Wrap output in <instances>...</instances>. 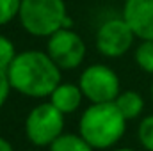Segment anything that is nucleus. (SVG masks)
I'll return each instance as SVG.
<instances>
[{
    "instance_id": "16",
    "label": "nucleus",
    "mask_w": 153,
    "mask_h": 151,
    "mask_svg": "<svg viewBox=\"0 0 153 151\" xmlns=\"http://www.w3.org/2000/svg\"><path fill=\"white\" fill-rule=\"evenodd\" d=\"M11 91H13V85H11L9 75H7V70H0V109L5 105Z\"/></svg>"
},
{
    "instance_id": "15",
    "label": "nucleus",
    "mask_w": 153,
    "mask_h": 151,
    "mask_svg": "<svg viewBox=\"0 0 153 151\" xmlns=\"http://www.w3.org/2000/svg\"><path fill=\"white\" fill-rule=\"evenodd\" d=\"M14 57H16L14 43L0 34V70H7L11 66V62L14 61Z\"/></svg>"
},
{
    "instance_id": "18",
    "label": "nucleus",
    "mask_w": 153,
    "mask_h": 151,
    "mask_svg": "<svg viewBox=\"0 0 153 151\" xmlns=\"http://www.w3.org/2000/svg\"><path fill=\"white\" fill-rule=\"evenodd\" d=\"M114 151H135V150H132V148H117Z\"/></svg>"
},
{
    "instance_id": "4",
    "label": "nucleus",
    "mask_w": 153,
    "mask_h": 151,
    "mask_svg": "<svg viewBox=\"0 0 153 151\" xmlns=\"http://www.w3.org/2000/svg\"><path fill=\"white\" fill-rule=\"evenodd\" d=\"M64 114L50 101L38 103L25 117V137L38 148H48L64 132Z\"/></svg>"
},
{
    "instance_id": "17",
    "label": "nucleus",
    "mask_w": 153,
    "mask_h": 151,
    "mask_svg": "<svg viewBox=\"0 0 153 151\" xmlns=\"http://www.w3.org/2000/svg\"><path fill=\"white\" fill-rule=\"evenodd\" d=\"M0 151H14V148H13V144L7 139L0 137Z\"/></svg>"
},
{
    "instance_id": "7",
    "label": "nucleus",
    "mask_w": 153,
    "mask_h": 151,
    "mask_svg": "<svg viewBox=\"0 0 153 151\" xmlns=\"http://www.w3.org/2000/svg\"><path fill=\"white\" fill-rule=\"evenodd\" d=\"M135 34L125 18H109L96 30V50L109 59L123 57L134 44Z\"/></svg>"
},
{
    "instance_id": "3",
    "label": "nucleus",
    "mask_w": 153,
    "mask_h": 151,
    "mask_svg": "<svg viewBox=\"0 0 153 151\" xmlns=\"http://www.w3.org/2000/svg\"><path fill=\"white\" fill-rule=\"evenodd\" d=\"M20 23L34 38H50L61 29H71L64 0H22Z\"/></svg>"
},
{
    "instance_id": "14",
    "label": "nucleus",
    "mask_w": 153,
    "mask_h": 151,
    "mask_svg": "<svg viewBox=\"0 0 153 151\" xmlns=\"http://www.w3.org/2000/svg\"><path fill=\"white\" fill-rule=\"evenodd\" d=\"M20 7H22V0H0V27L18 18Z\"/></svg>"
},
{
    "instance_id": "5",
    "label": "nucleus",
    "mask_w": 153,
    "mask_h": 151,
    "mask_svg": "<svg viewBox=\"0 0 153 151\" xmlns=\"http://www.w3.org/2000/svg\"><path fill=\"white\" fill-rule=\"evenodd\" d=\"M82 94L91 103L116 101L121 93V82L114 70L107 64H91L78 78Z\"/></svg>"
},
{
    "instance_id": "12",
    "label": "nucleus",
    "mask_w": 153,
    "mask_h": 151,
    "mask_svg": "<svg viewBox=\"0 0 153 151\" xmlns=\"http://www.w3.org/2000/svg\"><path fill=\"white\" fill-rule=\"evenodd\" d=\"M135 64L144 73L153 75V39H141L134 52Z\"/></svg>"
},
{
    "instance_id": "8",
    "label": "nucleus",
    "mask_w": 153,
    "mask_h": 151,
    "mask_svg": "<svg viewBox=\"0 0 153 151\" xmlns=\"http://www.w3.org/2000/svg\"><path fill=\"white\" fill-rule=\"evenodd\" d=\"M121 16L135 38L153 39V0H125Z\"/></svg>"
},
{
    "instance_id": "9",
    "label": "nucleus",
    "mask_w": 153,
    "mask_h": 151,
    "mask_svg": "<svg viewBox=\"0 0 153 151\" xmlns=\"http://www.w3.org/2000/svg\"><path fill=\"white\" fill-rule=\"evenodd\" d=\"M84 94L78 84H71V82H61L55 91L50 94V103L59 109L61 112L64 114H73L82 105Z\"/></svg>"
},
{
    "instance_id": "6",
    "label": "nucleus",
    "mask_w": 153,
    "mask_h": 151,
    "mask_svg": "<svg viewBox=\"0 0 153 151\" xmlns=\"http://www.w3.org/2000/svg\"><path fill=\"white\" fill-rule=\"evenodd\" d=\"M46 39V53L61 70H75L84 62L85 43L73 29H61Z\"/></svg>"
},
{
    "instance_id": "19",
    "label": "nucleus",
    "mask_w": 153,
    "mask_h": 151,
    "mask_svg": "<svg viewBox=\"0 0 153 151\" xmlns=\"http://www.w3.org/2000/svg\"><path fill=\"white\" fill-rule=\"evenodd\" d=\"M152 101H153V82H152Z\"/></svg>"
},
{
    "instance_id": "1",
    "label": "nucleus",
    "mask_w": 153,
    "mask_h": 151,
    "mask_svg": "<svg viewBox=\"0 0 153 151\" xmlns=\"http://www.w3.org/2000/svg\"><path fill=\"white\" fill-rule=\"evenodd\" d=\"M61 68L53 59L41 50H25L16 53L7 68L13 91L27 98H50L55 87L62 82Z\"/></svg>"
},
{
    "instance_id": "11",
    "label": "nucleus",
    "mask_w": 153,
    "mask_h": 151,
    "mask_svg": "<svg viewBox=\"0 0 153 151\" xmlns=\"http://www.w3.org/2000/svg\"><path fill=\"white\" fill-rule=\"evenodd\" d=\"M48 151H94V148L80 133H62L48 146Z\"/></svg>"
},
{
    "instance_id": "10",
    "label": "nucleus",
    "mask_w": 153,
    "mask_h": 151,
    "mask_svg": "<svg viewBox=\"0 0 153 151\" xmlns=\"http://www.w3.org/2000/svg\"><path fill=\"white\" fill-rule=\"evenodd\" d=\"M114 103L121 110V114L126 117V121L137 119L144 110V98L137 91H121Z\"/></svg>"
},
{
    "instance_id": "13",
    "label": "nucleus",
    "mask_w": 153,
    "mask_h": 151,
    "mask_svg": "<svg viewBox=\"0 0 153 151\" xmlns=\"http://www.w3.org/2000/svg\"><path fill=\"white\" fill-rule=\"evenodd\" d=\"M137 139L146 151H153V114L141 119L137 128Z\"/></svg>"
},
{
    "instance_id": "2",
    "label": "nucleus",
    "mask_w": 153,
    "mask_h": 151,
    "mask_svg": "<svg viewBox=\"0 0 153 151\" xmlns=\"http://www.w3.org/2000/svg\"><path fill=\"white\" fill-rule=\"evenodd\" d=\"M126 123L114 101L91 103L78 119V133L94 150H109L123 139Z\"/></svg>"
}]
</instances>
